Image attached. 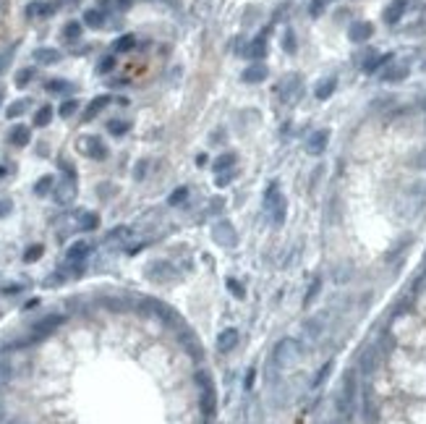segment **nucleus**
Listing matches in <instances>:
<instances>
[{"label": "nucleus", "instance_id": "58836bf2", "mask_svg": "<svg viewBox=\"0 0 426 424\" xmlns=\"http://www.w3.org/2000/svg\"><path fill=\"white\" fill-rule=\"evenodd\" d=\"M27 107H29V102H27V100H18V102H13V105L8 107V118H18V116L24 113Z\"/></svg>", "mask_w": 426, "mask_h": 424}, {"label": "nucleus", "instance_id": "79ce46f5", "mask_svg": "<svg viewBox=\"0 0 426 424\" xmlns=\"http://www.w3.org/2000/svg\"><path fill=\"white\" fill-rule=\"evenodd\" d=\"M361 369H364L366 374L374 372V351H366V353L361 356Z\"/></svg>", "mask_w": 426, "mask_h": 424}, {"label": "nucleus", "instance_id": "cd10ccee", "mask_svg": "<svg viewBox=\"0 0 426 424\" xmlns=\"http://www.w3.org/2000/svg\"><path fill=\"white\" fill-rule=\"evenodd\" d=\"M11 377H13V367L8 359H0V388L8 385L11 383Z\"/></svg>", "mask_w": 426, "mask_h": 424}, {"label": "nucleus", "instance_id": "3c124183", "mask_svg": "<svg viewBox=\"0 0 426 424\" xmlns=\"http://www.w3.org/2000/svg\"><path fill=\"white\" fill-rule=\"evenodd\" d=\"M11 55H13V48H8L3 55H0V71H6V63L11 60Z\"/></svg>", "mask_w": 426, "mask_h": 424}, {"label": "nucleus", "instance_id": "9b49d317", "mask_svg": "<svg viewBox=\"0 0 426 424\" xmlns=\"http://www.w3.org/2000/svg\"><path fill=\"white\" fill-rule=\"evenodd\" d=\"M264 79H267V65L264 63H254V65H249V69L243 71V81L246 84H259Z\"/></svg>", "mask_w": 426, "mask_h": 424}, {"label": "nucleus", "instance_id": "ddd939ff", "mask_svg": "<svg viewBox=\"0 0 426 424\" xmlns=\"http://www.w3.org/2000/svg\"><path fill=\"white\" fill-rule=\"evenodd\" d=\"M107 105H110V97H107V95H100L97 100H92V102L86 105V110H84V121H92V118L100 113V110L107 107Z\"/></svg>", "mask_w": 426, "mask_h": 424}, {"label": "nucleus", "instance_id": "de8ad7c7", "mask_svg": "<svg viewBox=\"0 0 426 424\" xmlns=\"http://www.w3.org/2000/svg\"><path fill=\"white\" fill-rule=\"evenodd\" d=\"M11 210H13V202H11V199H0V217L11 215Z\"/></svg>", "mask_w": 426, "mask_h": 424}, {"label": "nucleus", "instance_id": "393cba45", "mask_svg": "<svg viewBox=\"0 0 426 424\" xmlns=\"http://www.w3.org/2000/svg\"><path fill=\"white\" fill-rule=\"evenodd\" d=\"M97 222H100V215H97V212H81L79 228H81V231H94Z\"/></svg>", "mask_w": 426, "mask_h": 424}, {"label": "nucleus", "instance_id": "423d86ee", "mask_svg": "<svg viewBox=\"0 0 426 424\" xmlns=\"http://www.w3.org/2000/svg\"><path fill=\"white\" fill-rule=\"evenodd\" d=\"M63 322V317H58V315H53V317H44V320H39L34 327H32V336H29V341H42L44 336H50V332L58 327Z\"/></svg>", "mask_w": 426, "mask_h": 424}, {"label": "nucleus", "instance_id": "f8f14e48", "mask_svg": "<svg viewBox=\"0 0 426 424\" xmlns=\"http://www.w3.org/2000/svg\"><path fill=\"white\" fill-rule=\"evenodd\" d=\"M335 86H338V79H335V76L322 79V81L317 84V89H314V95H317V100H327V97H332Z\"/></svg>", "mask_w": 426, "mask_h": 424}, {"label": "nucleus", "instance_id": "39448f33", "mask_svg": "<svg viewBox=\"0 0 426 424\" xmlns=\"http://www.w3.org/2000/svg\"><path fill=\"white\" fill-rule=\"evenodd\" d=\"M324 315H317V317H309L306 322H303V338L309 341V343H317L319 338H322V332H324Z\"/></svg>", "mask_w": 426, "mask_h": 424}, {"label": "nucleus", "instance_id": "a19ab883", "mask_svg": "<svg viewBox=\"0 0 426 424\" xmlns=\"http://www.w3.org/2000/svg\"><path fill=\"white\" fill-rule=\"evenodd\" d=\"M319 288H322V280H319V278H314V283H311V288H309V294L303 296V304H311L314 299H317V294H319Z\"/></svg>", "mask_w": 426, "mask_h": 424}, {"label": "nucleus", "instance_id": "473e14b6", "mask_svg": "<svg viewBox=\"0 0 426 424\" xmlns=\"http://www.w3.org/2000/svg\"><path fill=\"white\" fill-rule=\"evenodd\" d=\"M133 44H136V37H133V34H123V37L115 42V50H118V53H128Z\"/></svg>", "mask_w": 426, "mask_h": 424}, {"label": "nucleus", "instance_id": "bf43d9fd", "mask_svg": "<svg viewBox=\"0 0 426 424\" xmlns=\"http://www.w3.org/2000/svg\"><path fill=\"white\" fill-rule=\"evenodd\" d=\"M3 175H6V170H3V168H0V178H3Z\"/></svg>", "mask_w": 426, "mask_h": 424}, {"label": "nucleus", "instance_id": "4c0bfd02", "mask_svg": "<svg viewBox=\"0 0 426 424\" xmlns=\"http://www.w3.org/2000/svg\"><path fill=\"white\" fill-rule=\"evenodd\" d=\"M32 79H34V69H21L16 76V86H27Z\"/></svg>", "mask_w": 426, "mask_h": 424}, {"label": "nucleus", "instance_id": "f3484780", "mask_svg": "<svg viewBox=\"0 0 426 424\" xmlns=\"http://www.w3.org/2000/svg\"><path fill=\"white\" fill-rule=\"evenodd\" d=\"M390 60H392V55H390V53H387V55H374V53H371V58H366V60H364V71H366V74H374L376 69H382V65H385V63H390Z\"/></svg>", "mask_w": 426, "mask_h": 424}, {"label": "nucleus", "instance_id": "2eb2a0df", "mask_svg": "<svg viewBox=\"0 0 426 424\" xmlns=\"http://www.w3.org/2000/svg\"><path fill=\"white\" fill-rule=\"evenodd\" d=\"M243 53H246V58H254V60L264 58V55H267V39H264V37H256Z\"/></svg>", "mask_w": 426, "mask_h": 424}, {"label": "nucleus", "instance_id": "4d7b16f0", "mask_svg": "<svg viewBox=\"0 0 426 424\" xmlns=\"http://www.w3.org/2000/svg\"><path fill=\"white\" fill-rule=\"evenodd\" d=\"M3 419H6V409H3V404H0V424H3Z\"/></svg>", "mask_w": 426, "mask_h": 424}, {"label": "nucleus", "instance_id": "4468645a", "mask_svg": "<svg viewBox=\"0 0 426 424\" xmlns=\"http://www.w3.org/2000/svg\"><path fill=\"white\" fill-rule=\"evenodd\" d=\"M8 139H11V144H16V147H24V144H29V139H32V131H29L27 126H13Z\"/></svg>", "mask_w": 426, "mask_h": 424}, {"label": "nucleus", "instance_id": "09e8293b", "mask_svg": "<svg viewBox=\"0 0 426 424\" xmlns=\"http://www.w3.org/2000/svg\"><path fill=\"white\" fill-rule=\"evenodd\" d=\"M228 288H230V291H233V296H238V299H243V288H241V283L238 280H228Z\"/></svg>", "mask_w": 426, "mask_h": 424}, {"label": "nucleus", "instance_id": "052dcab7", "mask_svg": "<svg viewBox=\"0 0 426 424\" xmlns=\"http://www.w3.org/2000/svg\"><path fill=\"white\" fill-rule=\"evenodd\" d=\"M0 102H3V92H0Z\"/></svg>", "mask_w": 426, "mask_h": 424}, {"label": "nucleus", "instance_id": "dca6fc26", "mask_svg": "<svg viewBox=\"0 0 426 424\" xmlns=\"http://www.w3.org/2000/svg\"><path fill=\"white\" fill-rule=\"evenodd\" d=\"M403 13H406V0H392V6L385 11V21L387 24H397Z\"/></svg>", "mask_w": 426, "mask_h": 424}, {"label": "nucleus", "instance_id": "2f4dec72", "mask_svg": "<svg viewBox=\"0 0 426 424\" xmlns=\"http://www.w3.org/2000/svg\"><path fill=\"white\" fill-rule=\"evenodd\" d=\"M233 165H235V154H233V152H228V154H220V158H217L215 170H217V173H222L225 168H233Z\"/></svg>", "mask_w": 426, "mask_h": 424}, {"label": "nucleus", "instance_id": "20e7f679", "mask_svg": "<svg viewBox=\"0 0 426 424\" xmlns=\"http://www.w3.org/2000/svg\"><path fill=\"white\" fill-rule=\"evenodd\" d=\"M53 196H55L58 205H71L74 199H76V184H74V178H65V181L55 184Z\"/></svg>", "mask_w": 426, "mask_h": 424}, {"label": "nucleus", "instance_id": "1a4fd4ad", "mask_svg": "<svg viewBox=\"0 0 426 424\" xmlns=\"http://www.w3.org/2000/svg\"><path fill=\"white\" fill-rule=\"evenodd\" d=\"M238 341H241L238 330H235V327H228V330H222L220 336H217V348H220L222 353H228V351H233V348L238 346Z\"/></svg>", "mask_w": 426, "mask_h": 424}, {"label": "nucleus", "instance_id": "f03ea898", "mask_svg": "<svg viewBox=\"0 0 426 424\" xmlns=\"http://www.w3.org/2000/svg\"><path fill=\"white\" fill-rule=\"evenodd\" d=\"M356 390H358V383H356V372H348L345 380H343V390L338 395V411L343 419H348L356 409Z\"/></svg>", "mask_w": 426, "mask_h": 424}, {"label": "nucleus", "instance_id": "f704fd0d", "mask_svg": "<svg viewBox=\"0 0 426 424\" xmlns=\"http://www.w3.org/2000/svg\"><path fill=\"white\" fill-rule=\"evenodd\" d=\"M186 196H188V189H186V186H181V189H175V191L170 194L168 202H170L173 207H178V205H183V202H186Z\"/></svg>", "mask_w": 426, "mask_h": 424}, {"label": "nucleus", "instance_id": "49530a36", "mask_svg": "<svg viewBox=\"0 0 426 424\" xmlns=\"http://www.w3.org/2000/svg\"><path fill=\"white\" fill-rule=\"evenodd\" d=\"M42 257V247L37 243V247H32V249H27V254H24V259L27 262H34V259H39Z\"/></svg>", "mask_w": 426, "mask_h": 424}, {"label": "nucleus", "instance_id": "412c9836", "mask_svg": "<svg viewBox=\"0 0 426 424\" xmlns=\"http://www.w3.org/2000/svg\"><path fill=\"white\" fill-rule=\"evenodd\" d=\"M89 252H92V247H89L86 241H76L74 247L68 249V262H81Z\"/></svg>", "mask_w": 426, "mask_h": 424}, {"label": "nucleus", "instance_id": "603ef678", "mask_svg": "<svg viewBox=\"0 0 426 424\" xmlns=\"http://www.w3.org/2000/svg\"><path fill=\"white\" fill-rule=\"evenodd\" d=\"M345 278H350V267H343V270L338 273V283H343Z\"/></svg>", "mask_w": 426, "mask_h": 424}, {"label": "nucleus", "instance_id": "9d476101", "mask_svg": "<svg viewBox=\"0 0 426 424\" xmlns=\"http://www.w3.org/2000/svg\"><path fill=\"white\" fill-rule=\"evenodd\" d=\"M371 34H374V27L369 24V21H356V24L348 29V37L353 42H366Z\"/></svg>", "mask_w": 426, "mask_h": 424}, {"label": "nucleus", "instance_id": "a18cd8bd", "mask_svg": "<svg viewBox=\"0 0 426 424\" xmlns=\"http://www.w3.org/2000/svg\"><path fill=\"white\" fill-rule=\"evenodd\" d=\"M113 65H115V58H113V55L102 58V63H100V74H107V71H113Z\"/></svg>", "mask_w": 426, "mask_h": 424}, {"label": "nucleus", "instance_id": "ea45409f", "mask_svg": "<svg viewBox=\"0 0 426 424\" xmlns=\"http://www.w3.org/2000/svg\"><path fill=\"white\" fill-rule=\"evenodd\" d=\"M329 372H332V362H327V364H324V367L319 369V374L314 377V383H311V385H314V388H319V385H322V383L327 380V377H329Z\"/></svg>", "mask_w": 426, "mask_h": 424}, {"label": "nucleus", "instance_id": "b1692460", "mask_svg": "<svg viewBox=\"0 0 426 424\" xmlns=\"http://www.w3.org/2000/svg\"><path fill=\"white\" fill-rule=\"evenodd\" d=\"M201 409H204V414L215 411V390H212V385L207 380H204V395H201Z\"/></svg>", "mask_w": 426, "mask_h": 424}, {"label": "nucleus", "instance_id": "0eeeda50", "mask_svg": "<svg viewBox=\"0 0 426 424\" xmlns=\"http://www.w3.org/2000/svg\"><path fill=\"white\" fill-rule=\"evenodd\" d=\"M327 142H329V131H327V128H322V131H314V133H311V139L306 142V149H309V154H322V152L327 149Z\"/></svg>", "mask_w": 426, "mask_h": 424}, {"label": "nucleus", "instance_id": "a211bd4d", "mask_svg": "<svg viewBox=\"0 0 426 424\" xmlns=\"http://www.w3.org/2000/svg\"><path fill=\"white\" fill-rule=\"evenodd\" d=\"M34 60L50 65V63H58V60H60V53L53 50V48H39V50H34Z\"/></svg>", "mask_w": 426, "mask_h": 424}, {"label": "nucleus", "instance_id": "37998d69", "mask_svg": "<svg viewBox=\"0 0 426 424\" xmlns=\"http://www.w3.org/2000/svg\"><path fill=\"white\" fill-rule=\"evenodd\" d=\"M282 50L296 53V37H293V32H285V37H282Z\"/></svg>", "mask_w": 426, "mask_h": 424}, {"label": "nucleus", "instance_id": "72a5a7b5", "mask_svg": "<svg viewBox=\"0 0 426 424\" xmlns=\"http://www.w3.org/2000/svg\"><path fill=\"white\" fill-rule=\"evenodd\" d=\"M50 189H55V178L53 175H44V178H39V184L34 186V191L42 196V194H48Z\"/></svg>", "mask_w": 426, "mask_h": 424}, {"label": "nucleus", "instance_id": "5701e85b", "mask_svg": "<svg viewBox=\"0 0 426 424\" xmlns=\"http://www.w3.org/2000/svg\"><path fill=\"white\" fill-rule=\"evenodd\" d=\"M406 76H408V65H392V69H387L382 74L385 81H403Z\"/></svg>", "mask_w": 426, "mask_h": 424}, {"label": "nucleus", "instance_id": "13d9d810", "mask_svg": "<svg viewBox=\"0 0 426 424\" xmlns=\"http://www.w3.org/2000/svg\"><path fill=\"white\" fill-rule=\"evenodd\" d=\"M8 424H24V421H18V419H16V421H8Z\"/></svg>", "mask_w": 426, "mask_h": 424}, {"label": "nucleus", "instance_id": "a878e982", "mask_svg": "<svg viewBox=\"0 0 426 424\" xmlns=\"http://www.w3.org/2000/svg\"><path fill=\"white\" fill-rule=\"evenodd\" d=\"M53 11H55L53 3H32V6L27 8L29 16H48V13H53Z\"/></svg>", "mask_w": 426, "mask_h": 424}, {"label": "nucleus", "instance_id": "6ab92c4d", "mask_svg": "<svg viewBox=\"0 0 426 424\" xmlns=\"http://www.w3.org/2000/svg\"><path fill=\"white\" fill-rule=\"evenodd\" d=\"M270 215H272L275 228H280L282 222H285V215H288V202H285V196H282V199H277V202H275V207L270 210Z\"/></svg>", "mask_w": 426, "mask_h": 424}, {"label": "nucleus", "instance_id": "c85d7f7f", "mask_svg": "<svg viewBox=\"0 0 426 424\" xmlns=\"http://www.w3.org/2000/svg\"><path fill=\"white\" fill-rule=\"evenodd\" d=\"M63 37L68 39V42L79 39V37H81V24H79V21H68V24H65V29H63Z\"/></svg>", "mask_w": 426, "mask_h": 424}, {"label": "nucleus", "instance_id": "7c9ffc66", "mask_svg": "<svg viewBox=\"0 0 426 424\" xmlns=\"http://www.w3.org/2000/svg\"><path fill=\"white\" fill-rule=\"evenodd\" d=\"M173 270H170V264L168 262H154L152 267H149V275L152 278H168Z\"/></svg>", "mask_w": 426, "mask_h": 424}, {"label": "nucleus", "instance_id": "5fc2aeb1", "mask_svg": "<svg viewBox=\"0 0 426 424\" xmlns=\"http://www.w3.org/2000/svg\"><path fill=\"white\" fill-rule=\"evenodd\" d=\"M196 165H199V168L207 165V154H199V158H196Z\"/></svg>", "mask_w": 426, "mask_h": 424}, {"label": "nucleus", "instance_id": "8fccbe9b", "mask_svg": "<svg viewBox=\"0 0 426 424\" xmlns=\"http://www.w3.org/2000/svg\"><path fill=\"white\" fill-rule=\"evenodd\" d=\"M230 181H233V173H220V175H217V181H215V184H217V186L222 189V186H228Z\"/></svg>", "mask_w": 426, "mask_h": 424}, {"label": "nucleus", "instance_id": "e433bc0d", "mask_svg": "<svg viewBox=\"0 0 426 424\" xmlns=\"http://www.w3.org/2000/svg\"><path fill=\"white\" fill-rule=\"evenodd\" d=\"M76 107H79V102H76V100H65V102L60 105V110H58V113H60L63 118H71V116L76 113Z\"/></svg>", "mask_w": 426, "mask_h": 424}, {"label": "nucleus", "instance_id": "c9c22d12", "mask_svg": "<svg viewBox=\"0 0 426 424\" xmlns=\"http://www.w3.org/2000/svg\"><path fill=\"white\" fill-rule=\"evenodd\" d=\"M107 128H110V133L121 137V133H126V131L131 128V123H128V121H110V123H107Z\"/></svg>", "mask_w": 426, "mask_h": 424}, {"label": "nucleus", "instance_id": "6e6d98bb", "mask_svg": "<svg viewBox=\"0 0 426 424\" xmlns=\"http://www.w3.org/2000/svg\"><path fill=\"white\" fill-rule=\"evenodd\" d=\"M118 6H121V8H128V6H131V0H118Z\"/></svg>", "mask_w": 426, "mask_h": 424}, {"label": "nucleus", "instance_id": "c03bdc74", "mask_svg": "<svg viewBox=\"0 0 426 424\" xmlns=\"http://www.w3.org/2000/svg\"><path fill=\"white\" fill-rule=\"evenodd\" d=\"M324 3H327V0H311V8H309V13H311V16H322V11H324Z\"/></svg>", "mask_w": 426, "mask_h": 424}, {"label": "nucleus", "instance_id": "6e6552de", "mask_svg": "<svg viewBox=\"0 0 426 424\" xmlns=\"http://www.w3.org/2000/svg\"><path fill=\"white\" fill-rule=\"evenodd\" d=\"M81 152H86L89 158H94V160L107 158V149H105V144H102L97 137H84V142H81Z\"/></svg>", "mask_w": 426, "mask_h": 424}, {"label": "nucleus", "instance_id": "4be33fe9", "mask_svg": "<svg viewBox=\"0 0 426 424\" xmlns=\"http://www.w3.org/2000/svg\"><path fill=\"white\" fill-rule=\"evenodd\" d=\"M84 24H86V27H92V29L102 27V24H105V13L97 11V8H89V11L84 13Z\"/></svg>", "mask_w": 426, "mask_h": 424}, {"label": "nucleus", "instance_id": "c756f323", "mask_svg": "<svg viewBox=\"0 0 426 424\" xmlns=\"http://www.w3.org/2000/svg\"><path fill=\"white\" fill-rule=\"evenodd\" d=\"M44 89H48V92H55V95H63V92H68V89H71V84L63 81V79H53V81L44 84Z\"/></svg>", "mask_w": 426, "mask_h": 424}, {"label": "nucleus", "instance_id": "f257e3e1", "mask_svg": "<svg viewBox=\"0 0 426 424\" xmlns=\"http://www.w3.org/2000/svg\"><path fill=\"white\" fill-rule=\"evenodd\" d=\"M301 353H303V348L296 338H282V341H277V346L272 351V364L277 369H290L301 359Z\"/></svg>", "mask_w": 426, "mask_h": 424}, {"label": "nucleus", "instance_id": "bb28decb", "mask_svg": "<svg viewBox=\"0 0 426 424\" xmlns=\"http://www.w3.org/2000/svg\"><path fill=\"white\" fill-rule=\"evenodd\" d=\"M53 121V107L50 105H44L37 110V116H34V126H48Z\"/></svg>", "mask_w": 426, "mask_h": 424}, {"label": "nucleus", "instance_id": "7ed1b4c3", "mask_svg": "<svg viewBox=\"0 0 426 424\" xmlns=\"http://www.w3.org/2000/svg\"><path fill=\"white\" fill-rule=\"evenodd\" d=\"M212 238L220 243V247H225V249H233L238 243V233H235V228L230 226L228 220H220L217 226L212 228Z\"/></svg>", "mask_w": 426, "mask_h": 424}, {"label": "nucleus", "instance_id": "864d4df0", "mask_svg": "<svg viewBox=\"0 0 426 424\" xmlns=\"http://www.w3.org/2000/svg\"><path fill=\"white\" fill-rule=\"evenodd\" d=\"M418 163H421V168H423V170H426V149H423V152H421V154H418Z\"/></svg>", "mask_w": 426, "mask_h": 424}, {"label": "nucleus", "instance_id": "aec40b11", "mask_svg": "<svg viewBox=\"0 0 426 424\" xmlns=\"http://www.w3.org/2000/svg\"><path fill=\"white\" fill-rule=\"evenodd\" d=\"M282 97H288V100H293L296 95H298V89H301V79L293 74V76H288L285 81H282Z\"/></svg>", "mask_w": 426, "mask_h": 424}]
</instances>
